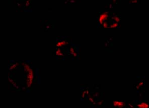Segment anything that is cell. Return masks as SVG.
I'll use <instances>...</instances> for the list:
<instances>
[{
	"mask_svg": "<svg viewBox=\"0 0 149 108\" xmlns=\"http://www.w3.org/2000/svg\"><path fill=\"white\" fill-rule=\"evenodd\" d=\"M38 84H40V77H38Z\"/></svg>",
	"mask_w": 149,
	"mask_h": 108,
	"instance_id": "obj_1",
	"label": "cell"
}]
</instances>
